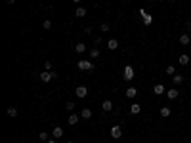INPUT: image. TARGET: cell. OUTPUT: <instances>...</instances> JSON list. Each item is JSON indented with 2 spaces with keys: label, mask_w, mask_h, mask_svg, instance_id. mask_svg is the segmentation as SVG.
<instances>
[{
  "label": "cell",
  "mask_w": 191,
  "mask_h": 143,
  "mask_svg": "<svg viewBox=\"0 0 191 143\" xmlns=\"http://www.w3.org/2000/svg\"><path fill=\"white\" fill-rule=\"evenodd\" d=\"M76 67H79L80 71H94V63H92V61H86V59H80L79 63H76Z\"/></svg>",
  "instance_id": "obj_1"
},
{
  "label": "cell",
  "mask_w": 191,
  "mask_h": 143,
  "mask_svg": "<svg viewBox=\"0 0 191 143\" xmlns=\"http://www.w3.org/2000/svg\"><path fill=\"white\" fill-rule=\"evenodd\" d=\"M123 78L126 80V82L134 78V67H132V65H126V67H124V71H123Z\"/></svg>",
  "instance_id": "obj_2"
},
{
  "label": "cell",
  "mask_w": 191,
  "mask_h": 143,
  "mask_svg": "<svg viewBox=\"0 0 191 143\" xmlns=\"http://www.w3.org/2000/svg\"><path fill=\"white\" fill-rule=\"evenodd\" d=\"M140 15H141V21H143L145 25H151V23H153V15H151V14H147V11H145L143 8L140 10Z\"/></svg>",
  "instance_id": "obj_3"
},
{
  "label": "cell",
  "mask_w": 191,
  "mask_h": 143,
  "mask_svg": "<svg viewBox=\"0 0 191 143\" xmlns=\"http://www.w3.org/2000/svg\"><path fill=\"white\" fill-rule=\"evenodd\" d=\"M111 137H113V139L123 137V130H120V126H113V128H111Z\"/></svg>",
  "instance_id": "obj_4"
},
{
  "label": "cell",
  "mask_w": 191,
  "mask_h": 143,
  "mask_svg": "<svg viewBox=\"0 0 191 143\" xmlns=\"http://www.w3.org/2000/svg\"><path fill=\"white\" fill-rule=\"evenodd\" d=\"M75 93H76V97H86L88 96V88L86 86H76Z\"/></svg>",
  "instance_id": "obj_5"
},
{
  "label": "cell",
  "mask_w": 191,
  "mask_h": 143,
  "mask_svg": "<svg viewBox=\"0 0 191 143\" xmlns=\"http://www.w3.org/2000/svg\"><path fill=\"white\" fill-rule=\"evenodd\" d=\"M40 80H42V82H50V80H54V73H52V71L40 73Z\"/></svg>",
  "instance_id": "obj_6"
},
{
  "label": "cell",
  "mask_w": 191,
  "mask_h": 143,
  "mask_svg": "<svg viewBox=\"0 0 191 143\" xmlns=\"http://www.w3.org/2000/svg\"><path fill=\"white\" fill-rule=\"evenodd\" d=\"M52 136H54V139H59V137H63V130H61V126H55V128L52 130Z\"/></svg>",
  "instance_id": "obj_7"
},
{
  "label": "cell",
  "mask_w": 191,
  "mask_h": 143,
  "mask_svg": "<svg viewBox=\"0 0 191 143\" xmlns=\"http://www.w3.org/2000/svg\"><path fill=\"white\" fill-rule=\"evenodd\" d=\"M159 113H161V116H162V118H168L170 114H172V109L164 105V107H161V111H159Z\"/></svg>",
  "instance_id": "obj_8"
},
{
  "label": "cell",
  "mask_w": 191,
  "mask_h": 143,
  "mask_svg": "<svg viewBox=\"0 0 191 143\" xmlns=\"http://www.w3.org/2000/svg\"><path fill=\"white\" fill-rule=\"evenodd\" d=\"M166 96H168V99H176V97L180 96V92H178V88H170L168 92H166Z\"/></svg>",
  "instance_id": "obj_9"
},
{
  "label": "cell",
  "mask_w": 191,
  "mask_h": 143,
  "mask_svg": "<svg viewBox=\"0 0 191 143\" xmlns=\"http://www.w3.org/2000/svg\"><path fill=\"white\" fill-rule=\"evenodd\" d=\"M130 113H132V114H140L141 113V105L140 103H132V105H130Z\"/></svg>",
  "instance_id": "obj_10"
},
{
  "label": "cell",
  "mask_w": 191,
  "mask_h": 143,
  "mask_svg": "<svg viewBox=\"0 0 191 143\" xmlns=\"http://www.w3.org/2000/svg\"><path fill=\"white\" fill-rule=\"evenodd\" d=\"M107 48H109V50H117V48H119V40H117V38L107 40Z\"/></svg>",
  "instance_id": "obj_11"
},
{
  "label": "cell",
  "mask_w": 191,
  "mask_h": 143,
  "mask_svg": "<svg viewBox=\"0 0 191 143\" xmlns=\"http://www.w3.org/2000/svg\"><path fill=\"white\" fill-rule=\"evenodd\" d=\"M79 114H75V113H73V114H69V118H67V122H69V124H71V126H75L76 124V122H79Z\"/></svg>",
  "instance_id": "obj_12"
},
{
  "label": "cell",
  "mask_w": 191,
  "mask_h": 143,
  "mask_svg": "<svg viewBox=\"0 0 191 143\" xmlns=\"http://www.w3.org/2000/svg\"><path fill=\"white\" fill-rule=\"evenodd\" d=\"M86 8H82V6H79V8H76V10H75V15H76V17H84V15H86Z\"/></svg>",
  "instance_id": "obj_13"
},
{
  "label": "cell",
  "mask_w": 191,
  "mask_h": 143,
  "mask_svg": "<svg viewBox=\"0 0 191 143\" xmlns=\"http://www.w3.org/2000/svg\"><path fill=\"white\" fill-rule=\"evenodd\" d=\"M75 52H76V54H84V52H86V44H84V42H79L75 46Z\"/></svg>",
  "instance_id": "obj_14"
},
{
  "label": "cell",
  "mask_w": 191,
  "mask_h": 143,
  "mask_svg": "<svg viewBox=\"0 0 191 143\" xmlns=\"http://www.w3.org/2000/svg\"><path fill=\"white\" fill-rule=\"evenodd\" d=\"M103 111H105V113L113 111V101H111V99H105V101H103Z\"/></svg>",
  "instance_id": "obj_15"
},
{
  "label": "cell",
  "mask_w": 191,
  "mask_h": 143,
  "mask_svg": "<svg viewBox=\"0 0 191 143\" xmlns=\"http://www.w3.org/2000/svg\"><path fill=\"white\" fill-rule=\"evenodd\" d=\"M153 92H155L157 96H161V93H164V86L162 84H155L153 86Z\"/></svg>",
  "instance_id": "obj_16"
},
{
  "label": "cell",
  "mask_w": 191,
  "mask_h": 143,
  "mask_svg": "<svg viewBox=\"0 0 191 143\" xmlns=\"http://www.w3.org/2000/svg\"><path fill=\"white\" fill-rule=\"evenodd\" d=\"M189 42H191V38L187 34H180V44H182V46H187Z\"/></svg>",
  "instance_id": "obj_17"
},
{
  "label": "cell",
  "mask_w": 191,
  "mask_h": 143,
  "mask_svg": "<svg viewBox=\"0 0 191 143\" xmlns=\"http://www.w3.org/2000/svg\"><path fill=\"white\" fill-rule=\"evenodd\" d=\"M90 116H92V111L88 107H84L82 111H80V118H90Z\"/></svg>",
  "instance_id": "obj_18"
},
{
  "label": "cell",
  "mask_w": 191,
  "mask_h": 143,
  "mask_svg": "<svg viewBox=\"0 0 191 143\" xmlns=\"http://www.w3.org/2000/svg\"><path fill=\"white\" fill-rule=\"evenodd\" d=\"M136 96H138V90L136 88H126V97L132 99V97H136Z\"/></svg>",
  "instance_id": "obj_19"
},
{
  "label": "cell",
  "mask_w": 191,
  "mask_h": 143,
  "mask_svg": "<svg viewBox=\"0 0 191 143\" xmlns=\"http://www.w3.org/2000/svg\"><path fill=\"white\" fill-rule=\"evenodd\" d=\"M189 63V55L187 54H182L180 55V65H187Z\"/></svg>",
  "instance_id": "obj_20"
},
{
  "label": "cell",
  "mask_w": 191,
  "mask_h": 143,
  "mask_svg": "<svg viewBox=\"0 0 191 143\" xmlns=\"http://www.w3.org/2000/svg\"><path fill=\"white\" fill-rule=\"evenodd\" d=\"M172 82L174 84H182V82H184V76H182V75H174L172 76Z\"/></svg>",
  "instance_id": "obj_21"
},
{
  "label": "cell",
  "mask_w": 191,
  "mask_h": 143,
  "mask_svg": "<svg viewBox=\"0 0 191 143\" xmlns=\"http://www.w3.org/2000/svg\"><path fill=\"white\" fill-rule=\"evenodd\" d=\"M166 75L174 76V75H176V67H174V65H168V67H166Z\"/></svg>",
  "instance_id": "obj_22"
},
{
  "label": "cell",
  "mask_w": 191,
  "mask_h": 143,
  "mask_svg": "<svg viewBox=\"0 0 191 143\" xmlns=\"http://www.w3.org/2000/svg\"><path fill=\"white\" fill-rule=\"evenodd\" d=\"M8 114H10L12 118H15V116H17V109H15V107H8Z\"/></svg>",
  "instance_id": "obj_23"
},
{
  "label": "cell",
  "mask_w": 191,
  "mask_h": 143,
  "mask_svg": "<svg viewBox=\"0 0 191 143\" xmlns=\"http://www.w3.org/2000/svg\"><path fill=\"white\" fill-rule=\"evenodd\" d=\"M42 29H44V31H50V29H52V21H50V19H46V21L42 23Z\"/></svg>",
  "instance_id": "obj_24"
},
{
  "label": "cell",
  "mask_w": 191,
  "mask_h": 143,
  "mask_svg": "<svg viewBox=\"0 0 191 143\" xmlns=\"http://www.w3.org/2000/svg\"><path fill=\"white\" fill-rule=\"evenodd\" d=\"M38 139L46 143V141H48V134H46V132H40V134H38Z\"/></svg>",
  "instance_id": "obj_25"
},
{
  "label": "cell",
  "mask_w": 191,
  "mask_h": 143,
  "mask_svg": "<svg viewBox=\"0 0 191 143\" xmlns=\"http://www.w3.org/2000/svg\"><path fill=\"white\" fill-rule=\"evenodd\" d=\"M90 57H99V50H97V48H92L90 50Z\"/></svg>",
  "instance_id": "obj_26"
},
{
  "label": "cell",
  "mask_w": 191,
  "mask_h": 143,
  "mask_svg": "<svg viewBox=\"0 0 191 143\" xmlns=\"http://www.w3.org/2000/svg\"><path fill=\"white\" fill-rule=\"evenodd\" d=\"M99 29H101V32H107V31H109V29H111V27H109L107 23H101V27H99Z\"/></svg>",
  "instance_id": "obj_27"
},
{
  "label": "cell",
  "mask_w": 191,
  "mask_h": 143,
  "mask_svg": "<svg viewBox=\"0 0 191 143\" xmlns=\"http://www.w3.org/2000/svg\"><path fill=\"white\" fill-rule=\"evenodd\" d=\"M65 107H67V111H73V109H75V103H73V101H69Z\"/></svg>",
  "instance_id": "obj_28"
},
{
  "label": "cell",
  "mask_w": 191,
  "mask_h": 143,
  "mask_svg": "<svg viewBox=\"0 0 191 143\" xmlns=\"http://www.w3.org/2000/svg\"><path fill=\"white\" fill-rule=\"evenodd\" d=\"M44 67H46V71H52V61H46V63H44Z\"/></svg>",
  "instance_id": "obj_29"
},
{
  "label": "cell",
  "mask_w": 191,
  "mask_h": 143,
  "mask_svg": "<svg viewBox=\"0 0 191 143\" xmlns=\"http://www.w3.org/2000/svg\"><path fill=\"white\" fill-rule=\"evenodd\" d=\"M46 143H58V141H55V139H48Z\"/></svg>",
  "instance_id": "obj_30"
},
{
  "label": "cell",
  "mask_w": 191,
  "mask_h": 143,
  "mask_svg": "<svg viewBox=\"0 0 191 143\" xmlns=\"http://www.w3.org/2000/svg\"><path fill=\"white\" fill-rule=\"evenodd\" d=\"M15 2V0H6V4H14Z\"/></svg>",
  "instance_id": "obj_31"
},
{
  "label": "cell",
  "mask_w": 191,
  "mask_h": 143,
  "mask_svg": "<svg viewBox=\"0 0 191 143\" xmlns=\"http://www.w3.org/2000/svg\"><path fill=\"white\" fill-rule=\"evenodd\" d=\"M73 2H76V4H79V2H82V0H73Z\"/></svg>",
  "instance_id": "obj_32"
},
{
  "label": "cell",
  "mask_w": 191,
  "mask_h": 143,
  "mask_svg": "<svg viewBox=\"0 0 191 143\" xmlns=\"http://www.w3.org/2000/svg\"><path fill=\"white\" fill-rule=\"evenodd\" d=\"M67 143H75V141H67Z\"/></svg>",
  "instance_id": "obj_33"
},
{
  "label": "cell",
  "mask_w": 191,
  "mask_h": 143,
  "mask_svg": "<svg viewBox=\"0 0 191 143\" xmlns=\"http://www.w3.org/2000/svg\"><path fill=\"white\" fill-rule=\"evenodd\" d=\"M151 2H157V0H151Z\"/></svg>",
  "instance_id": "obj_34"
},
{
  "label": "cell",
  "mask_w": 191,
  "mask_h": 143,
  "mask_svg": "<svg viewBox=\"0 0 191 143\" xmlns=\"http://www.w3.org/2000/svg\"><path fill=\"white\" fill-rule=\"evenodd\" d=\"M170 2H174V0H170Z\"/></svg>",
  "instance_id": "obj_35"
}]
</instances>
